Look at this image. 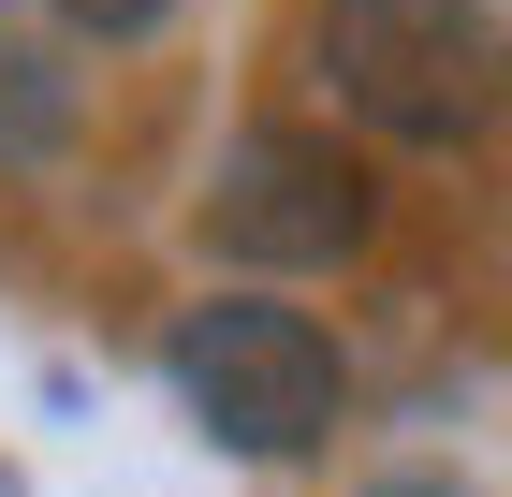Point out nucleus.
I'll list each match as a JSON object with an SVG mask.
<instances>
[{
    "label": "nucleus",
    "mask_w": 512,
    "mask_h": 497,
    "mask_svg": "<svg viewBox=\"0 0 512 497\" xmlns=\"http://www.w3.org/2000/svg\"><path fill=\"white\" fill-rule=\"evenodd\" d=\"M308 44L381 147H483L512 103V30L483 0H322Z\"/></svg>",
    "instance_id": "obj_1"
},
{
    "label": "nucleus",
    "mask_w": 512,
    "mask_h": 497,
    "mask_svg": "<svg viewBox=\"0 0 512 497\" xmlns=\"http://www.w3.org/2000/svg\"><path fill=\"white\" fill-rule=\"evenodd\" d=\"M161 381H176V410H191L220 454H308L322 424H337V395H352V366H337V337H322L308 307L205 293V307H176Z\"/></svg>",
    "instance_id": "obj_2"
},
{
    "label": "nucleus",
    "mask_w": 512,
    "mask_h": 497,
    "mask_svg": "<svg viewBox=\"0 0 512 497\" xmlns=\"http://www.w3.org/2000/svg\"><path fill=\"white\" fill-rule=\"evenodd\" d=\"M366 220H381L366 161L337 147V132H293V117L235 132L220 176H205V234H220L235 264H352Z\"/></svg>",
    "instance_id": "obj_3"
},
{
    "label": "nucleus",
    "mask_w": 512,
    "mask_h": 497,
    "mask_svg": "<svg viewBox=\"0 0 512 497\" xmlns=\"http://www.w3.org/2000/svg\"><path fill=\"white\" fill-rule=\"evenodd\" d=\"M74 147V74H59V44L0 30V176H30V161Z\"/></svg>",
    "instance_id": "obj_4"
},
{
    "label": "nucleus",
    "mask_w": 512,
    "mask_h": 497,
    "mask_svg": "<svg viewBox=\"0 0 512 497\" xmlns=\"http://www.w3.org/2000/svg\"><path fill=\"white\" fill-rule=\"evenodd\" d=\"M44 15H59V30H88V44H147L176 0H44Z\"/></svg>",
    "instance_id": "obj_5"
},
{
    "label": "nucleus",
    "mask_w": 512,
    "mask_h": 497,
    "mask_svg": "<svg viewBox=\"0 0 512 497\" xmlns=\"http://www.w3.org/2000/svg\"><path fill=\"white\" fill-rule=\"evenodd\" d=\"M366 497H469V483H454V468H381Z\"/></svg>",
    "instance_id": "obj_6"
}]
</instances>
